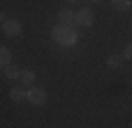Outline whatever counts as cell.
I'll return each mask as SVG.
<instances>
[{
  "label": "cell",
  "mask_w": 132,
  "mask_h": 128,
  "mask_svg": "<svg viewBox=\"0 0 132 128\" xmlns=\"http://www.w3.org/2000/svg\"><path fill=\"white\" fill-rule=\"evenodd\" d=\"M68 2H77V0H68Z\"/></svg>",
  "instance_id": "obj_13"
},
{
  "label": "cell",
  "mask_w": 132,
  "mask_h": 128,
  "mask_svg": "<svg viewBox=\"0 0 132 128\" xmlns=\"http://www.w3.org/2000/svg\"><path fill=\"white\" fill-rule=\"evenodd\" d=\"M51 36H53V41H57V43H60V45L70 47V45H75V43H77V30L72 28V26L57 24L55 28L51 30Z\"/></svg>",
  "instance_id": "obj_1"
},
{
  "label": "cell",
  "mask_w": 132,
  "mask_h": 128,
  "mask_svg": "<svg viewBox=\"0 0 132 128\" xmlns=\"http://www.w3.org/2000/svg\"><path fill=\"white\" fill-rule=\"evenodd\" d=\"M26 96H28V90H23V88H11V98L15 102L26 100Z\"/></svg>",
  "instance_id": "obj_8"
},
{
  "label": "cell",
  "mask_w": 132,
  "mask_h": 128,
  "mask_svg": "<svg viewBox=\"0 0 132 128\" xmlns=\"http://www.w3.org/2000/svg\"><path fill=\"white\" fill-rule=\"evenodd\" d=\"M92 2H100V0H92Z\"/></svg>",
  "instance_id": "obj_14"
},
{
  "label": "cell",
  "mask_w": 132,
  "mask_h": 128,
  "mask_svg": "<svg viewBox=\"0 0 132 128\" xmlns=\"http://www.w3.org/2000/svg\"><path fill=\"white\" fill-rule=\"evenodd\" d=\"M111 4L117 9L119 13H123V11H130V6H132V2L130 0H111Z\"/></svg>",
  "instance_id": "obj_10"
},
{
  "label": "cell",
  "mask_w": 132,
  "mask_h": 128,
  "mask_svg": "<svg viewBox=\"0 0 132 128\" xmlns=\"http://www.w3.org/2000/svg\"><path fill=\"white\" fill-rule=\"evenodd\" d=\"M13 62V54L6 47H0V68H4V66H9Z\"/></svg>",
  "instance_id": "obj_6"
},
{
  "label": "cell",
  "mask_w": 132,
  "mask_h": 128,
  "mask_svg": "<svg viewBox=\"0 0 132 128\" xmlns=\"http://www.w3.org/2000/svg\"><path fill=\"white\" fill-rule=\"evenodd\" d=\"M121 58H123V56H111L109 60H106V64H109L111 68H117V66L121 64Z\"/></svg>",
  "instance_id": "obj_11"
},
{
  "label": "cell",
  "mask_w": 132,
  "mask_h": 128,
  "mask_svg": "<svg viewBox=\"0 0 132 128\" xmlns=\"http://www.w3.org/2000/svg\"><path fill=\"white\" fill-rule=\"evenodd\" d=\"M2 73L6 79H19V68L15 66V64H9V66H4L2 68Z\"/></svg>",
  "instance_id": "obj_9"
},
{
  "label": "cell",
  "mask_w": 132,
  "mask_h": 128,
  "mask_svg": "<svg viewBox=\"0 0 132 128\" xmlns=\"http://www.w3.org/2000/svg\"><path fill=\"white\" fill-rule=\"evenodd\" d=\"M34 71H30V68H26V71H19V81L23 85H32V81H34Z\"/></svg>",
  "instance_id": "obj_7"
},
{
  "label": "cell",
  "mask_w": 132,
  "mask_h": 128,
  "mask_svg": "<svg viewBox=\"0 0 132 128\" xmlns=\"http://www.w3.org/2000/svg\"><path fill=\"white\" fill-rule=\"evenodd\" d=\"M75 24L77 26H85V28H87V26H92L94 24V11H92V9H87V6H83L81 11L75 13Z\"/></svg>",
  "instance_id": "obj_3"
},
{
  "label": "cell",
  "mask_w": 132,
  "mask_h": 128,
  "mask_svg": "<svg viewBox=\"0 0 132 128\" xmlns=\"http://www.w3.org/2000/svg\"><path fill=\"white\" fill-rule=\"evenodd\" d=\"M123 58H126V60H132V43H128V47L123 49Z\"/></svg>",
  "instance_id": "obj_12"
},
{
  "label": "cell",
  "mask_w": 132,
  "mask_h": 128,
  "mask_svg": "<svg viewBox=\"0 0 132 128\" xmlns=\"http://www.w3.org/2000/svg\"><path fill=\"white\" fill-rule=\"evenodd\" d=\"M57 21L64 24V26H72V28H77V24H75V13H72L70 9H60V13H57Z\"/></svg>",
  "instance_id": "obj_5"
},
{
  "label": "cell",
  "mask_w": 132,
  "mask_h": 128,
  "mask_svg": "<svg viewBox=\"0 0 132 128\" xmlns=\"http://www.w3.org/2000/svg\"><path fill=\"white\" fill-rule=\"evenodd\" d=\"M2 30H4L6 36H19L21 34V24L17 19H6V21H2Z\"/></svg>",
  "instance_id": "obj_4"
},
{
  "label": "cell",
  "mask_w": 132,
  "mask_h": 128,
  "mask_svg": "<svg viewBox=\"0 0 132 128\" xmlns=\"http://www.w3.org/2000/svg\"><path fill=\"white\" fill-rule=\"evenodd\" d=\"M26 100H30L32 105H36V107H43L45 102H47V92H45V88L30 85V88H28V96H26Z\"/></svg>",
  "instance_id": "obj_2"
}]
</instances>
